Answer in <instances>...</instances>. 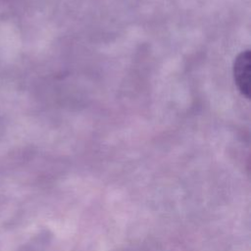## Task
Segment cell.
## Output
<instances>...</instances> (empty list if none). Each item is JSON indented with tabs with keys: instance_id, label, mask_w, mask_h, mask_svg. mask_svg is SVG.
<instances>
[{
	"instance_id": "obj_1",
	"label": "cell",
	"mask_w": 251,
	"mask_h": 251,
	"mask_svg": "<svg viewBox=\"0 0 251 251\" xmlns=\"http://www.w3.org/2000/svg\"><path fill=\"white\" fill-rule=\"evenodd\" d=\"M250 50H245L235 58L233 64V76L238 90L248 99L250 97Z\"/></svg>"
}]
</instances>
